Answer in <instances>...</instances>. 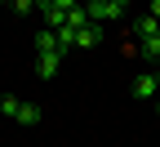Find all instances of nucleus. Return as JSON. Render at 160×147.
I'll return each mask as SVG.
<instances>
[{"instance_id": "f257e3e1", "label": "nucleus", "mask_w": 160, "mask_h": 147, "mask_svg": "<svg viewBox=\"0 0 160 147\" xmlns=\"http://www.w3.org/2000/svg\"><path fill=\"white\" fill-rule=\"evenodd\" d=\"M0 112H5L9 120H18V125H27V129H31V125H40V116H45L36 102H22L18 94H5V98H0Z\"/></svg>"}, {"instance_id": "f03ea898", "label": "nucleus", "mask_w": 160, "mask_h": 147, "mask_svg": "<svg viewBox=\"0 0 160 147\" xmlns=\"http://www.w3.org/2000/svg\"><path fill=\"white\" fill-rule=\"evenodd\" d=\"M89 5V18L93 23H111V18H125V5H116V0H85Z\"/></svg>"}, {"instance_id": "7ed1b4c3", "label": "nucleus", "mask_w": 160, "mask_h": 147, "mask_svg": "<svg viewBox=\"0 0 160 147\" xmlns=\"http://www.w3.org/2000/svg\"><path fill=\"white\" fill-rule=\"evenodd\" d=\"M156 94H160V80H156V71L133 76V98H156Z\"/></svg>"}, {"instance_id": "20e7f679", "label": "nucleus", "mask_w": 160, "mask_h": 147, "mask_svg": "<svg viewBox=\"0 0 160 147\" xmlns=\"http://www.w3.org/2000/svg\"><path fill=\"white\" fill-rule=\"evenodd\" d=\"M58 67H62V54H36V76L40 80L58 76Z\"/></svg>"}, {"instance_id": "39448f33", "label": "nucleus", "mask_w": 160, "mask_h": 147, "mask_svg": "<svg viewBox=\"0 0 160 147\" xmlns=\"http://www.w3.org/2000/svg\"><path fill=\"white\" fill-rule=\"evenodd\" d=\"M98 40H102V23H89V27L76 31V49H93Z\"/></svg>"}, {"instance_id": "423d86ee", "label": "nucleus", "mask_w": 160, "mask_h": 147, "mask_svg": "<svg viewBox=\"0 0 160 147\" xmlns=\"http://www.w3.org/2000/svg\"><path fill=\"white\" fill-rule=\"evenodd\" d=\"M36 54H58V31H53V27L36 31Z\"/></svg>"}, {"instance_id": "0eeeda50", "label": "nucleus", "mask_w": 160, "mask_h": 147, "mask_svg": "<svg viewBox=\"0 0 160 147\" xmlns=\"http://www.w3.org/2000/svg\"><path fill=\"white\" fill-rule=\"evenodd\" d=\"M93 18H89V5H76V9H67V27L71 31H80V27H89Z\"/></svg>"}, {"instance_id": "6e6552de", "label": "nucleus", "mask_w": 160, "mask_h": 147, "mask_svg": "<svg viewBox=\"0 0 160 147\" xmlns=\"http://www.w3.org/2000/svg\"><path fill=\"white\" fill-rule=\"evenodd\" d=\"M133 31L142 36V40H147V36H156V31H160V18H151V13H142V18H133Z\"/></svg>"}, {"instance_id": "1a4fd4ad", "label": "nucleus", "mask_w": 160, "mask_h": 147, "mask_svg": "<svg viewBox=\"0 0 160 147\" xmlns=\"http://www.w3.org/2000/svg\"><path fill=\"white\" fill-rule=\"evenodd\" d=\"M138 54H142L147 62H160V31H156V36H147L142 45H138Z\"/></svg>"}, {"instance_id": "9d476101", "label": "nucleus", "mask_w": 160, "mask_h": 147, "mask_svg": "<svg viewBox=\"0 0 160 147\" xmlns=\"http://www.w3.org/2000/svg\"><path fill=\"white\" fill-rule=\"evenodd\" d=\"M53 5H58V9H76L80 0H53Z\"/></svg>"}, {"instance_id": "9b49d317", "label": "nucleus", "mask_w": 160, "mask_h": 147, "mask_svg": "<svg viewBox=\"0 0 160 147\" xmlns=\"http://www.w3.org/2000/svg\"><path fill=\"white\" fill-rule=\"evenodd\" d=\"M147 13H151V18H160V0H151V5H147Z\"/></svg>"}, {"instance_id": "f8f14e48", "label": "nucleus", "mask_w": 160, "mask_h": 147, "mask_svg": "<svg viewBox=\"0 0 160 147\" xmlns=\"http://www.w3.org/2000/svg\"><path fill=\"white\" fill-rule=\"evenodd\" d=\"M116 5H125V9H129V0H116Z\"/></svg>"}, {"instance_id": "ddd939ff", "label": "nucleus", "mask_w": 160, "mask_h": 147, "mask_svg": "<svg viewBox=\"0 0 160 147\" xmlns=\"http://www.w3.org/2000/svg\"><path fill=\"white\" fill-rule=\"evenodd\" d=\"M0 5H13V0H0Z\"/></svg>"}, {"instance_id": "4468645a", "label": "nucleus", "mask_w": 160, "mask_h": 147, "mask_svg": "<svg viewBox=\"0 0 160 147\" xmlns=\"http://www.w3.org/2000/svg\"><path fill=\"white\" fill-rule=\"evenodd\" d=\"M40 5H45V0H36V9H40Z\"/></svg>"}, {"instance_id": "2eb2a0df", "label": "nucleus", "mask_w": 160, "mask_h": 147, "mask_svg": "<svg viewBox=\"0 0 160 147\" xmlns=\"http://www.w3.org/2000/svg\"><path fill=\"white\" fill-rule=\"evenodd\" d=\"M156 116H160V102H156Z\"/></svg>"}]
</instances>
